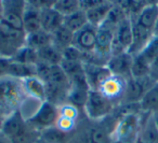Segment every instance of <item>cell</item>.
<instances>
[{"label":"cell","instance_id":"cell-1","mask_svg":"<svg viewBox=\"0 0 158 143\" xmlns=\"http://www.w3.org/2000/svg\"><path fill=\"white\" fill-rule=\"evenodd\" d=\"M0 130L12 141V143H35L41 132L36 129L24 117L20 110L5 117Z\"/></svg>","mask_w":158,"mask_h":143},{"label":"cell","instance_id":"cell-2","mask_svg":"<svg viewBox=\"0 0 158 143\" xmlns=\"http://www.w3.org/2000/svg\"><path fill=\"white\" fill-rule=\"evenodd\" d=\"M25 99L26 94L22 80L11 76L0 78V111L5 117L20 110Z\"/></svg>","mask_w":158,"mask_h":143},{"label":"cell","instance_id":"cell-3","mask_svg":"<svg viewBox=\"0 0 158 143\" xmlns=\"http://www.w3.org/2000/svg\"><path fill=\"white\" fill-rule=\"evenodd\" d=\"M26 33L15 29L6 22L0 23V57L12 58L20 48L25 45Z\"/></svg>","mask_w":158,"mask_h":143},{"label":"cell","instance_id":"cell-4","mask_svg":"<svg viewBox=\"0 0 158 143\" xmlns=\"http://www.w3.org/2000/svg\"><path fill=\"white\" fill-rule=\"evenodd\" d=\"M116 109V106L110 99L102 95L99 91L91 89L89 91L88 99L84 108V115L88 119L99 122L110 116Z\"/></svg>","mask_w":158,"mask_h":143},{"label":"cell","instance_id":"cell-5","mask_svg":"<svg viewBox=\"0 0 158 143\" xmlns=\"http://www.w3.org/2000/svg\"><path fill=\"white\" fill-rule=\"evenodd\" d=\"M155 82L156 80L151 75L144 78H129L127 80L125 95L120 104H139Z\"/></svg>","mask_w":158,"mask_h":143},{"label":"cell","instance_id":"cell-6","mask_svg":"<svg viewBox=\"0 0 158 143\" xmlns=\"http://www.w3.org/2000/svg\"><path fill=\"white\" fill-rule=\"evenodd\" d=\"M60 116L59 106L49 101H44L36 113L27 121L40 132L55 126L57 118Z\"/></svg>","mask_w":158,"mask_h":143},{"label":"cell","instance_id":"cell-7","mask_svg":"<svg viewBox=\"0 0 158 143\" xmlns=\"http://www.w3.org/2000/svg\"><path fill=\"white\" fill-rule=\"evenodd\" d=\"M2 21L15 29L23 28V13L26 7V0H1Z\"/></svg>","mask_w":158,"mask_h":143},{"label":"cell","instance_id":"cell-8","mask_svg":"<svg viewBox=\"0 0 158 143\" xmlns=\"http://www.w3.org/2000/svg\"><path fill=\"white\" fill-rule=\"evenodd\" d=\"M133 40L132 21L130 17H126L117 25L115 31L114 41L112 44V55L128 52Z\"/></svg>","mask_w":158,"mask_h":143},{"label":"cell","instance_id":"cell-9","mask_svg":"<svg viewBox=\"0 0 158 143\" xmlns=\"http://www.w3.org/2000/svg\"><path fill=\"white\" fill-rule=\"evenodd\" d=\"M126 85H127V79L112 74L100 85L98 91L107 99H110L115 106H118L123 101Z\"/></svg>","mask_w":158,"mask_h":143},{"label":"cell","instance_id":"cell-10","mask_svg":"<svg viewBox=\"0 0 158 143\" xmlns=\"http://www.w3.org/2000/svg\"><path fill=\"white\" fill-rule=\"evenodd\" d=\"M72 45L85 54H93L97 46V27L87 24L84 28L75 33Z\"/></svg>","mask_w":158,"mask_h":143},{"label":"cell","instance_id":"cell-11","mask_svg":"<svg viewBox=\"0 0 158 143\" xmlns=\"http://www.w3.org/2000/svg\"><path fill=\"white\" fill-rule=\"evenodd\" d=\"M132 64H133V56L128 52H123L120 54L112 55L106 66L112 72V74L128 80L129 78H131Z\"/></svg>","mask_w":158,"mask_h":143},{"label":"cell","instance_id":"cell-12","mask_svg":"<svg viewBox=\"0 0 158 143\" xmlns=\"http://www.w3.org/2000/svg\"><path fill=\"white\" fill-rule=\"evenodd\" d=\"M84 70L90 89L93 91H98L100 85L112 75V72L110 71L106 65L84 63Z\"/></svg>","mask_w":158,"mask_h":143},{"label":"cell","instance_id":"cell-13","mask_svg":"<svg viewBox=\"0 0 158 143\" xmlns=\"http://www.w3.org/2000/svg\"><path fill=\"white\" fill-rule=\"evenodd\" d=\"M134 143H158V129L152 114L144 113L142 124Z\"/></svg>","mask_w":158,"mask_h":143},{"label":"cell","instance_id":"cell-14","mask_svg":"<svg viewBox=\"0 0 158 143\" xmlns=\"http://www.w3.org/2000/svg\"><path fill=\"white\" fill-rule=\"evenodd\" d=\"M132 30H133V40H132V44L128 53L131 54L132 56H135L145 48L149 40L153 38V33L139 25L134 21H132Z\"/></svg>","mask_w":158,"mask_h":143},{"label":"cell","instance_id":"cell-15","mask_svg":"<svg viewBox=\"0 0 158 143\" xmlns=\"http://www.w3.org/2000/svg\"><path fill=\"white\" fill-rule=\"evenodd\" d=\"M64 16L52 7L41 10V29L52 33L63 25Z\"/></svg>","mask_w":158,"mask_h":143},{"label":"cell","instance_id":"cell-16","mask_svg":"<svg viewBox=\"0 0 158 143\" xmlns=\"http://www.w3.org/2000/svg\"><path fill=\"white\" fill-rule=\"evenodd\" d=\"M23 28L25 33H31L41 29V10L27 5L23 13Z\"/></svg>","mask_w":158,"mask_h":143},{"label":"cell","instance_id":"cell-17","mask_svg":"<svg viewBox=\"0 0 158 143\" xmlns=\"http://www.w3.org/2000/svg\"><path fill=\"white\" fill-rule=\"evenodd\" d=\"M22 81L26 97L33 98V99L42 102L46 101V84L39 78L31 76V78H27Z\"/></svg>","mask_w":158,"mask_h":143},{"label":"cell","instance_id":"cell-18","mask_svg":"<svg viewBox=\"0 0 158 143\" xmlns=\"http://www.w3.org/2000/svg\"><path fill=\"white\" fill-rule=\"evenodd\" d=\"M37 54L39 63L47 64L50 66L60 65L61 61L63 60V51L53 43L39 48L37 51Z\"/></svg>","mask_w":158,"mask_h":143},{"label":"cell","instance_id":"cell-19","mask_svg":"<svg viewBox=\"0 0 158 143\" xmlns=\"http://www.w3.org/2000/svg\"><path fill=\"white\" fill-rule=\"evenodd\" d=\"M158 18V8L157 6L147 5L142 9V11L138 14L134 18H131L139 25H141L144 28L148 29L153 33V28L155 26V23Z\"/></svg>","mask_w":158,"mask_h":143},{"label":"cell","instance_id":"cell-20","mask_svg":"<svg viewBox=\"0 0 158 143\" xmlns=\"http://www.w3.org/2000/svg\"><path fill=\"white\" fill-rule=\"evenodd\" d=\"M139 104L143 113L154 114L158 112V80L147 91Z\"/></svg>","mask_w":158,"mask_h":143},{"label":"cell","instance_id":"cell-21","mask_svg":"<svg viewBox=\"0 0 158 143\" xmlns=\"http://www.w3.org/2000/svg\"><path fill=\"white\" fill-rule=\"evenodd\" d=\"M113 6L114 5H113L112 2L106 1L105 3L99 6V7L93 8V9H90V10H88V11H86L88 23L98 28V27L106 20V17H107L108 14H110V10L113 9Z\"/></svg>","mask_w":158,"mask_h":143},{"label":"cell","instance_id":"cell-22","mask_svg":"<svg viewBox=\"0 0 158 143\" xmlns=\"http://www.w3.org/2000/svg\"><path fill=\"white\" fill-rule=\"evenodd\" d=\"M7 76H11L19 80H25L27 78L36 76V65H26V64L16 63L11 60Z\"/></svg>","mask_w":158,"mask_h":143},{"label":"cell","instance_id":"cell-23","mask_svg":"<svg viewBox=\"0 0 158 143\" xmlns=\"http://www.w3.org/2000/svg\"><path fill=\"white\" fill-rule=\"evenodd\" d=\"M50 43H52V35L44 31V29H40L38 31L26 35L25 45L29 46V48H34L36 51H38L39 48H44V46L48 45Z\"/></svg>","mask_w":158,"mask_h":143},{"label":"cell","instance_id":"cell-24","mask_svg":"<svg viewBox=\"0 0 158 143\" xmlns=\"http://www.w3.org/2000/svg\"><path fill=\"white\" fill-rule=\"evenodd\" d=\"M87 24H89V23L88 18H87L86 11H84L81 9L73 14L64 16L63 25L74 33H77L78 30H80L81 28H84Z\"/></svg>","mask_w":158,"mask_h":143},{"label":"cell","instance_id":"cell-25","mask_svg":"<svg viewBox=\"0 0 158 143\" xmlns=\"http://www.w3.org/2000/svg\"><path fill=\"white\" fill-rule=\"evenodd\" d=\"M90 91L91 89L87 88V87L70 86L69 91H68V96H67V102L74 104L79 110L84 111V108H85V106H86V102H87V99H88L89 91Z\"/></svg>","mask_w":158,"mask_h":143},{"label":"cell","instance_id":"cell-26","mask_svg":"<svg viewBox=\"0 0 158 143\" xmlns=\"http://www.w3.org/2000/svg\"><path fill=\"white\" fill-rule=\"evenodd\" d=\"M51 35H52V43L55 44L62 51L73 44L74 33H72L69 29L66 28L64 25H62L60 28H57Z\"/></svg>","mask_w":158,"mask_h":143},{"label":"cell","instance_id":"cell-27","mask_svg":"<svg viewBox=\"0 0 158 143\" xmlns=\"http://www.w3.org/2000/svg\"><path fill=\"white\" fill-rule=\"evenodd\" d=\"M11 59L16 63L26 64V65H36L38 63V54L36 50L27 45H24L16 52V54Z\"/></svg>","mask_w":158,"mask_h":143},{"label":"cell","instance_id":"cell-28","mask_svg":"<svg viewBox=\"0 0 158 143\" xmlns=\"http://www.w3.org/2000/svg\"><path fill=\"white\" fill-rule=\"evenodd\" d=\"M52 8L63 16H67L80 10V2L79 0H55Z\"/></svg>","mask_w":158,"mask_h":143},{"label":"cell","instance_id":"cell-29","mask_svg":"<svg viewBox=\"0 0 158 143\" xmlns=\"http://www.w3.org/2000/svg\"><path fill=\"white\" fill-rule=\"evenodd\" d=\"M151 67L147 61H145L139 55L133 56V64L131 68V76L132 78H144V76L151 75Z\"/></svg>","mask_w":158,"mask_h":143},{"label":"cell","instance_id":"cell-30","mask_svg":"<svg viewBox=\"0 0 158 143\" xmlns=\"http://www.w3.org/2000/svg\"><path fill=\"white\" fill-rule=\"evenodd\" d=\"M139 56H141L145 61L153 65L155 59L158 57V37H154L149 40L148 43L145 45V48L139 53Z\"/></svg>","mask_w":158,"mask_h":143},{"label":"cell","instance_id":"cell-31","mask_svg":"<svg viewBox=\"0 0 158 143\" xmlns=\"http://www.w3.org/2000/svg\"><path fill=\"white\" fill-rule=\"evenodd\" d=\"M59 113H60V116L66 117V118L72 119V121L75 122H79L81 119L80 118V115H81L82 111L79 110L74 104L69 103V102H66V103H63L62 106H59Z\"/></svg>","mask_w":158,"mask_h":143},{"label":"cell","instance_id":"cell-32","mask_svg":"<svg viewBox=\"0 0 158 143\" xmlns=\"http://www.w3.org/2000/svg\"><path fill=\"white\" fill-rule=\"evenodd\" d=\"M60 66L64 70V72L68 76V79H70L72 76L84 71V63L79 60H67V59H63L61 61V64H60Z\"/></svg>","mask_w":158,"mask_h":143},{"label":"cell","instance_id":"cell-33","mask_svg":"<svg viewBox=\"0 0 158 143\" xmlns=\"http://www.w3.org/2000/svg\"><path fill=\"white\" fill-rule=\"evenodd\" d=\"M78 123L79 122H75V121H72V119L66 118V117L59 116L56 123H55V127H56L60 131L64 132V133L70 134L75 131Z\"/></svg>","mask_w":158,"mask_h":143},{"label":"cell","instance_id":"cell-34","mask_svg":"<svg viewBox=\"0 0 158 143\" xmlns=\"http://www.w3.org/2000/svg\"><path fill=\"white\" fill-rule=\"evenodd\" d=\"M86 58V54L82 53L80 50L74 45H69L68 48L63 50V59H67V60H79V61H85Z\"/></svg>","mask_w":158,"mask_h":143},{"label":"cell","instance_id":"cell-35","mask_svg":"<svg viewBox=\"0 0 158 143\" xmlns=\"http://www.w3.org/2000/svg\"><path fill=\"white\" fill-rule=\"evenodd\" d=\"M129 9H128V16L130 18H134L144 7L147 6L146 0H128Z\"/></svg>","mask_w":158,"mask_h":143},{"label":"cell","instance_id":"cell-36","mask_svg":"<svg viewBox=\"0 0 158 143\" xmlns=\"http://www.w3.org/2000/svg\"><path fill=\"white\" fill-rule=\"evenodd\" d=\"M107 0H79L80 2V9L84 11H88L93 8H97L99 6L105 3Z\"/></svg>","mask_w":158,"mask_h":143},{"label":"cell","instance_id":"cell-37","mask_svg":"<svg viewBox=\"0 0 158 143\" xmlns=\"http://www.w3.org/2000/svg\"><path fill=\"white\" fill-rule=\"evenodd\" d=\"M54 0H26V3L34 8H37L39 10H42L44 8L52 7Z\"/></svg>","mask_w":158,"mask_h":143},{"label":"cell","instance_id":"cell-38","mask_svg":"<svg viewBox=\"0 0 158 143\" xmlns=\"http://www.w3.org/2000/svg\"><path fill=\"white\" fill-rule=\"evenodd\" d=\"M11 58H6V57H0V78L7 76V72L9 69Z\"/></svg>","mask_w":158,"mask_h":143},{"label":"cell","instance_id":"cell-39","mask_svg":"<svg viewBox=\"0 0 158 143\" xmlns=\"http://www.w3.org/2000/svg\"><path fill=\"white\" fill-rule=\"evenodd\" d=\"M151 76L153 79H155L156 81L158 80V57L155 59V61H154L151 67Z\"/></svg>","mask_w":158,"mask_h":143},{"label":"cell","instance_id":"cell-40","mask_svg":"<svg viewBox=\"0 0 158 143\" xmlns=\"http://www.w3.org/2000/svg\"><path fill=\"white\" fill-rule=\"evenodd\" d=\"M0 143H12V141L0 130Z\"/></svg>","mask_w":158,"mask_h":143},{"label":"cell","instance_id":"cell-41","mask_svg":"<svg viewBox=\"0 0 158 143\" xmlns=\"http://www.w3.org/2000/svg\"><path fill=\"white\" fill-rule=\"evenodd\" d=\"M153 36L154 37H158V18L155 23V26L153 28Z\"/></svg>","mask_w":158,"mask_h":143},{"label":"cell","instance_id":"cell-42","mask_svg":"<svg viewBox=\"0 0 158 143\" xmlns=\"http://www.w3.org/2000/svg\"><path fill=\"white\" fill-rule=\"evenodd\" d=\"M152 116H153V119H154V122H155V125H156V127H157V129H158V112L152 114Z\"/></svg>","mask_w":158,"mask_h":143},{"label":"cell","instance_id":"cell-43","mask_svg":"<svg viewBox=\"0 0 158 143\" xmlns=\"http://www.w3.org/2000/svg\"><path fill=\"white\" fill-rule=\"evenodd\" d=\"M147 5H152V6H157L158 0H146Z\"/></svg>","mask_w":158,"mask_h":143},{"label":"cell","instance_id":"cell-44","mask_svg":"<svg viewBox=\"0 0 158 143\" xmlns=\"http://www.w3.org/2000/svg\"><path fill=\"white\" fill-rule=\"evenodd\" d=\"M35 143H50V142H48V141H46V140H44V139H42L41 137H40V138L38 139V140L36 141Z\"/></svg>","mask_w":158,"mask_h":143},{"label":"cell","instance_id":"cell-45","mask_svg":"<svg viewBox=\"0 0 158 143\" xmlns=\"http://www.w3.org/2000/svg\"><path fill=\"white\" fill-rule=\"evenodd\" d=\"M2 21V7H1V2H0V23Z\"/></svg>","mask_w":158,"mask_h":143},{"label":"cell","instance_id":"cell-46","mask_svg":"<svg viewBox=\"0 0 158 143\" xmlns=\"http://www.w3.org/2000/svg\"><path fill=\"white\" fill-rule=\"evenodd\" d=\"M157 8H158V3H157Z\"/></svg>","mask_w":158,"mask_h":143},{"label":"cell","instance_id":"cell-47","mask_svg":"<svg viewBox=\"0 0 158 143\" xmlns=\"http://www.w3.org/2000/svg\"><path fill=\"white\" fill-rule=\"evenodd\" d=\"M54 1H55V0H54Z\"/></svg>","mask_w":158,"mask_h":143}]
</instances>
